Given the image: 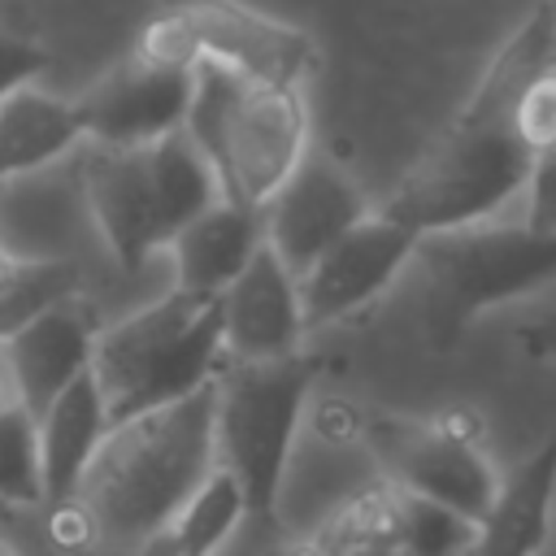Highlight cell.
Wrapping results in <instances>:
<instances>
[{"mask_svg":"<svg viewBox=\"0 0 556 556\" xmlns=\"http://www.w3.org/2000/svg\"><path fill=\"white\" fill-rule=\"evenodd\" d=\"M556 56V4L543 0L504 39L473 96L443 126V135L395 182L382 213L413 235L491 222L513 195H521L534 152L517 135V100L534 74Z\"/></svg>","mask_w":556,"mask_h":556,"instance_id":"obj_1","label":"cell"},{"mask_svg":"<svg viewBox=\"0 0 556 556\" xmlns=\"http://www.w3.org/2000/svg\"><path fill=\"white\" fill-rule=\"evenodd\" d=\"M213 469V382H204L165 408L109 426L70 500L52 504V539L74 552H139Z\"/></svg>","mask_w":556,"mask_h":556,"instance_id":"obj_2","label":"cell"},{"mask_svg":"<svg viewBox=\"0 0 556 556\" xmlns=\"http://www.w3.org/2000/svg\"><path fill=\"white\" fill-rule=\"evenodd\" d=\"M217 178V195L261 208L308 152V109L300 87L261 83L217 61H195L182 122Z\"/></svg>","mask_w":556,"mask_h":556,"instance_id":"obj_3","label":"cell"},{"mask_svg":"<svg viewBox=\"0 0 556 556\" xmlns=\"http://www.w3.org/2000/svg\"><path fill=\"white\" fill-rule=\"evenodd\" d=\"M83 204L122 269H139L195 213L217 204V178L187 130L143 148L87 143L78 156Z\"/></svg>","mask_w":556,"mask_h":556,"instance_id":"obj_4","label":"cell"},{"mask_svg":"<svg viewBox=\"0 0 556 556\" xmlns=\"http://www.w3.org/2000/svg\"><path fill=\"white\" fill-rule=\"evenodd\" d=\"M222 352L217 295L165 291L161 300L100 326L91 352V378L100 387L109 426L165 408L204 382H213Z\"/></svg>","mask_w":556,"mask_h":556,"instance_id":"obj_5","label":"cell"},{"mask_svg":"<svg viewBox=\"0 0 556 556\" xmlns=\"http://www.w3.org/2000/svg\"><path fill=\"white\" fill-rule=\"evenodd\" d=\"M408 269H417L421 334L434 352H447L482 313L513 304L556 278V230L543 235L521 222L430 230L417 235Z\"/></svg>","mask_w":556,"mask_h":556,"instance_id":"obj_6","label":"cell"},{"mask_svg":"<svg viewBox=\"0 0 556 556\" xmlns=\"http://www.w3.org/2000/svg\"><path fill=\"white\" fill-rule=\"evenodd\" d=\"M313 352L265 361H222L213 374V452L217 469L243 491L248 517H278V495L295 430L317 382Z\"/></svg>","mask_w":556,"mask_h":556,"instance_id":"obj_7","label":"cell"},{"mask_svg":"<svg viewBox=\"0 0 556 556\" xmlns=\"http://www.w3.org/2000/svg\"><path fill=\"white\" fill-rule=\"evenodd\" d=\"M365 443L382 469V482H391L404 495L443 504L469 521H482L500 491V478L478 447L473 413H382L365 421Z\"/></svg>","mask_w":556,"mask_h":556,"instance_id":"obj_8","label":"cell"},{"mask_svg":"<svg viewBox=\"0 0 556 556\" xmlns=\"http://www.w3.org/2000/svg\"><path fill=\"white\" fill-rule=\"evenodd\" d=\"M165 17L174 22L191 61H217L261 83L300 87L317 61V48L304 30L239 0H169Z\"/></svg>","mask_w":556,"mask_h":556,"instance_id":"obj_9","label":"cell"},{"mask_svg":"<svg viewBox=\"0 0 556 556\" xmlns=\"http://www.w3.org/2000/svg\"><path fill=\"white\" fill-rule=\"evenodd\" d=\"M417 235L387 217L382 208H369L348 235H339L295 282H300V308L304 326H330L365 304H374L413 261Z\"/></svg>","mask_w":556,"mask_h":556,"instance_id":"obj_10","label":"cell"},{"mask_svg":"<svg viewBox=\"0 0 556 556\" xmlns=\"http://www.w3.org/2000/svg\"><path fill=\"white\" fill-rule=\"evenodd\" d=\"M191 70L195 65H165L130 52L74 100L83 143L143 148L182 130L191 104Z\"/></svg>","mask_w":556,"mask_h":556,"instance_id":"obj_11","label":"cell"},{"mask_svg":"<svg viewBox=\"0 0 556 556\" xmlns=\"http://www.w3.org/2000/svg\"><path fill=\"white\" fill-rule=\"evenodd\" d=\"M369 213L361 187L326 156L304 152V161L287 174V182L261 204L265 243L278 261L300 278L339 235H348Z\"/></svg>","mask_w":556,"mask_h":556,"instance_id":"obj_12","label":"cell"},{"mask_svg":"<svg viewBox=\"0 0 556 556\" xmlns=\"http://www.w3.org/2000/svg\"><path fill=\"white\" fill-rule=\"evenodd\" d=\"M100 317L83 295H65L0 339V378L13 404L43 413L78 374L91 369Z\"/></svg>","mask_w":556,"mask_h":556,"instance_id":"obj_13","label":"cell"},{"mask_svg":"<svg viewBox=\"0 0 556 556\" xmlns=\"http://www.w3.org/2000/svg\"><path fill=\"white\" fill-rule=\"evenodd\" d=\"M217 308L226 361H265L304 348L308 326L300 308V282L269 243L252 252L243 274L217 295Z\"/></svg>","mask_w":556,"mask_h":556,"instance_id":"obj_14","label":"cell"},{"mask_svg":"<svg viewBox=\"0 0 556 556\" xmlns=\"http://www.w3.org/2000/svg\"><path fill=\"white\" fill-rule=\"evenodd\" d=\"M552 508H556V426L500 482L491 508L478 521L469 556H539V547L552 534Z\"/></svg>","mask_w":556,"mask_h":556,"instance_id":"obj_15","label":"cell"},{"mask_svg":"<svg viewBox=\"0 0 556 556\" xmlns=\"http://www.w3.org/2000/svg\"><path fill=\"white\" fill-rule=\"evenodd\" d=\"M261 243H265L261 208H239L230 200H217L165 243L178 278L174 287L195 295H222L243 274V265Z\"/></svg>","mask_w":556,"mask_h":556,"instance_id":"obj_16","label":"cell"},{"mask_svg":"<svg viewBox=\"0 0 556 556\" xmlns=\"http://www.w3.org/2000/svg\"><path fill=\"white\" fill-rule=\"evenodd\" d=\"M35 426H39L43 504H61V500H70L87 460L96 456L100 439L109 434V413H104L91 369L78 374L61 395H52V404L35 417Z\"/></svg>","mask_w":556,"mask_h":556,"instance_id":"obj_17","label":"cell"},{"mask_svg":"<svg viewBox=\"0 0 556 556\" xmlns=\"http://www.w3.org/2000/svg\"><path fill=\"white\" fill-rule=\"evenodd\" d=\"M83 143L74 100H61L43 87H17L0 100V187L52 165Z\"/></svg>","mask_w":556,"mask_h":556,"instance_id":"obj_18","label":"cell"},{"mask_svg":"<svg viewBox=\"0 0 556 556\" xmlns=\"http://www.w3.org/2000/svg\"><path fill=\"white\" fill-rule=\"evenodd\" d=\"M243 517H248L243 491L226 469H213L195 486V495L156 534L139 543V556H217Z\"/></svg>","mask_w":556,"mask_h":556,"instance_id":"obj_19","label":"cell"},{"mask_svg":"<svg viewBox=\"0 0 556 556\" xmlns=\"http://www.w3.org/2000/svg\"><path fill=\"white\" fill-rule=\"evenodd\" d=\"M400 504H404V495L391 482H374V486L356 491L348 504H339L313 539H317V547L326 556L348 552V547H378V543L382 547H395Z\"/></svg>","mask_w":556,"mask_h":556,"instance_id":"obj_20","label":"cell"},{"mask_svg":"<svg viewBox=\"0 0 556 556\" xmlns=\"http://www.w3.org/2000/svg\"><path fill=\"white\" fill-rule=\"evenodd\" d=\"M0 500L17 508L43 504V469H39V426L13 400H0Z\"/></svg>","mask_w":556,"mask_h":556,"instance_id":"obj_21","label":"cell"},{"mask_svg":"<svg viewBox=\"0 0 556 556\" xmlns=\"http://www.w3.org/2000/svg\"><path fill=\"white\" fill-rule=\"evenodd\" d=\"M78 295V269L70 261H22L13 265V274L0 287V339L13 334L22 321H30L35 313H43L48 304Z\"/></svg>","mask_w":556,"mask_h":556,"instance_id":"obj_22","label":"cell"},{"mask_svg":"<svg viewBox=\"0 0 556 556\" xmlns=\"http://www.w3.org/2000/svg\"><path fill=\"white\" fill-rule=\"evenodd\" d=\"M473 534H478V521H469V517H460L443 504H430V500H417V495H404V504H400L395 547L404 556H469Z\"/></svg>","mask_w":556,"mask_h":556,"instance_id":"obj_23","label":"cell"},{"mask_svg":"<svg viewBox=\"0 0 556 556\" xmlns=\"http://www.w3.org/2000/svg\"><path fill=\"white\" fill-rule=\"evenodd\" d=\"M217 556H326L313 534H287L278 517H243Z\"/></svg>","mask_w":556,"mask_h":556,"instance_id":"obj_24","label":"cell"},{"mask_svg":"<svg viewBox=\"0 0 556 556\" xmlns=\"http://www.w3.org/2000/svg\"><path fill=\"white\" fill-rule=\"evenodd\" d=\"M517 135L530 152H543L556 143V61L530 78V87L517 100Z\"/></svg>","mask_w":556,"mask_h":556,"instance_id":"obj_25","label":"cell"},{"mask_svg":"<svg viewBox=\"0 0 556 556\" xmlns=\"http://www.w3.org/2000/svg\"><path fill=\"white\" fill-rule=\"evenodd\" d=\"M48 65H52V52L43 43L0 26V100L9 91H17V87H30Z\"/></svg>","mask_w":556,"mask_h":556,"instance_id":"obj_26","label":"cell"},{"mask_svg":"<svg viewBox=\"0 0 556 556\" xmlns=\"http://www.w3.org/2000/svg\"><path fill=\"white\" fill-rule=\"evenodd\" d=\"M521 195H526V217H521V226L552 235V230H556V143L543 148V152H534Z\"/></svg>","mask_w":556,"mask_h":556,"instance_id":"obj_27","label":"cell"},{"mask_svg":"<svg viewBox=\"0 0 556 556\" xmlns=\"http://www.w3.org/2000/svg\"><path fill=\"white\" fill-rule=\"evenodd\" d=\"M513 343H517L530 361H547V365H556V308H547V313L521 321V326L513 330Z\"/></svg>","mask_w":556,"mask_h":556,"instance_id":"obj_28","label":"cell"},{"mask_svg":"<svg viewBox=\"0 0 556 556\" xmlns=\"http://www.w3.org/2000/svg\"><path fill=\"white\" fill-rule=\"evenodd\" d=\"M0 195H4V187H0ZM13 265H17V252H13V248L0 239V287H4V278L13 274Z\"/></svg>","mask_w":556,"mask_h":556,"instance_id":"obj_29","label":"cell"},{"mask_svg":"<svg viewBox=\"0 0 556 556\" xmlns=\"http://www.w3.org/2000/svg\"><path fill=\"white\" fill-rule=\"evenodd\" d=\"M334 556H404V552H400V547H382V543H378V547H348V552H334Z\"/></svg>","mask_w":556,"mask_h":556,"instance_id":"obj_30","label":"cell"},{"mask_svg":"<svg viewBox=\"0 0 556 556\" xmlns=\"http://www.w3.org/2000/svg\"><path fill=\"white\" fill-rule=\"evenodd\" d=\"M0 556H17V547H13L9 539H0Z\"/></svg>","mask_w":556,"mask_h":556,"instance_id":"obj_31","label":"cell"},{"mask_svg":"<svg viewBox=\"0 0 556 556\" xmlns=\"http://www.w3.org/2000/svg\"><path fill=\"white\" fill-rule=\"evenodd\" d=\"M9 517H13V508H9L4 500H0V521H9Z\"/></svg>","mask_w":556,"mask_h":556,"instance_id":"obj_32","label":"cell"},{"mask_svg":"<svg viewBox=\"0 0 556 556\" xmlns=\"http://www.w3.org/2000/svg\"><path fill=\"white\" fill-rule=\"evenodd\" d=\"M0 400H9V391H4V378H0Z\"/></svg>","mask_w":556,"mask_h":556,"instance_id":"obj_33","label":"cell"}]
</instances>
